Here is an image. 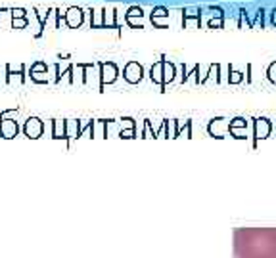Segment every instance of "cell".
I'll return each mask as SVG.
<instances>
[{
    "mask_svg": "<svg viewBox=\"0 0 276 258\" xmlns=\"http://www.w3.org/2000/svg\"><path fill=\"white\" fill-rule=\"evenodd\" d=\"M234 253L238 258H276V228H238Z\"/></svg>",
    "mask_w": 276,
    "mask_h": 258,
    "instance_id": "cell-1",
    "label": "cell"
},
{
    "mask_svg": "<svg viewBox=\"0 0 276 258\" xmlns=\"http://www.w3.org/2000/svg\"><path fill=\"white\" fill-rule=\"evenodd\" d=\"M43 130H45V125H43V121H41V119L31 117V119H27V121H25L23 132H25V136H27V138L37 140V138H41V136H43Z\"/></svg>",
    "mask_w": 276,
    "mask_h": 258,
    "instance_id": "cell-2",
    "label": "cell"
},
{
    "mask_svg": "<svg viewBox=\"0 0 276 258\" xmlns=\"http://www.w3.org/2000/svg\"><path fill=\"white\" fill-rule=\"evenodd\" d=\"M123 77L131 85L138 83L142 79V67H140V64L138 62H129V64L125 65V69H123Z\"/></svg>",
    "mask_w": 276,
    "mask_h": 258,
    "instance_id": "cell-3",
    "label": "cell"
},
{
    "mask_svg": "<svg viewBox=\"0 0 276 258\" xmlns=\"http://www.w3.org/2000/svg\"><path fill=\"white\" fill-rule=\"evenodd\" d=\"M20 132V127L14 119H0V136L6 138V140H12L16 138Z\"/></svg>",
    "mask_w": 276,
    "mask_h": 258,
    "instance_id": "cell-4",
    "label": "cell"
},
{
    "mask_svg": "<svg viewBox=\"0 0 276 258\" xmlns=\"http://www.w3.org/2000/svg\"><path fill=\"white\" fill-rule=\"evenodd\" d=\"M83 18H85V14H83L81 8H69L68 12L64 14V20H66V23H68L71 29L81 27L83 25Z\"/></svg>",
    "mask_w": 276,
    "mask_h": 258,
    "instance_id": "cell-5",
    "label": "cell"
},
{
    "mask_svg": "<svg viewBox=\"0 0 276 258\" xmlns=\"http://www.w3.org/2000/svg\"><path fill=\"white\" fill-rule=\"evenodd\" d=\"M102 77V85H112L115 79H117V67L115 64L112 62H108V64H102V73H100Z\"/></svg>",
    "mask_w": 276,
    "mask_h": 258,
    "instance_id": "cell-6",
    "label": "cell"
},
{
    "mask_svg": "<svg viewBox=\"0 0 276 258\" xmlns=\"http://www.w3.org/2000/svg\"><path fill=\"white\" fill-rule=\"evenodd\" d=\"M31 79L35 81V83H46L48 79H46V65L45 64H35L31 67Z\"/></svg>",
    "mask_w": 276,
    "mask_h": 258,
    "instance_id": "cell-7",
    "label": "cell"
},
{
    "mask_svg": "<svg viewBox=\"0 0 276 258\" xmlns=\"http://www.w3.org/2000/svg\"><path fill=\"white\" fill-rule=\"evenodd\" d=\"M271 132V123L267 119H257L255 121V136L257 138H267Z\"/></svg>",
    "mask_w": 276,
    "mask_h": 258,
    "instance_id": "cell-8",
    "label": "cell"
},
{
    "mask_svg": "<svg viewBox=\"0 0 276 258\" xmlns=\"http://www.w3.org/2000/svg\"><path fill=\"white\" fill-rule=\"evenodd\" d=\"M227 129H229V123L225 121V119H217V121H213L211 123V127H209V132L213 134V136H223L225 132H227Z\"/></svg>",
    "mask_w": 276,
    "mask_h": 258,
    "instance_id": "cell-9",
    "label": "cell"
},
{
    "mask_svg": "<svg viewBox=\"0 0 276 258\" xmlns=\"http://www.w3.org/2000/svg\"><path fill=\"white\" fill-rule=\"evenodd\" d=\"M79 134H81L79 121H68V123H66V136H68L69 140H73V138H77Z\"/></svg>",
    "mask_w": 276,
    "mask_h": 258,
    "instance_id": "cell-10",
    "label": "cell"
},
{
    "mask_svg": "<svg viewBox=\"0 0 276 258\" xmlns=\"http://www.w3.org/2000/svg\"><path fill=\"white\" fill-rule=\"evenodd\" d=\"M173 79H175V67H173V64L163 60V86L167 85L169 81H173Z\"/></svg>",
    "mask_w": 276,
    "mask_h": 258,
    "instance_id": "cell-11",
    "label": "cell"
},
{
    "mask_svg": "<svg viewBox=\"0 0 276 258\" xmlns=\"http://www.w3.org/2000/svg\"><path fill=\"white\" fill-rule=\"evenodd\" d=\"M52 138H54V140L68 138V136H66V123H64V121H54V132H52Z\"/></svg>",
    "mask_w": 276,
    "mask_h": 258,
    "instance_id": "cell-12",
    "label": "cell"
},
{
    "mask_svg": "<svg viewBox=\"0 0 276 258\" xmlns=\"http://www.w3.org/2000/svg\"><path fill=\"white\" fill-rule=\"evenodd\" d=\"M184 29H200V25H202V20H200V16H184Z\"/></svg>",
    "mask_w": 276,
    "mask_h": 258,
    "instance_id": "cell-13",
    "label": "cell"
},
{
    "mask_svg": "<svg viewBox=\"0 0 276 258\" xmlns=\"http://www.w3.org/2000/svg\"><path fill=\"white\" fill-rule=\"evenodd\" d=\"M152 81L158 85H163V62H158L152 67Z\"/></svg>",
    "mask_w": 276,
    "mask_h": 258,
    "instance_id": "cell-14",
    "label": "cell"
},
{
    "mask_svg": "<svg viewBox=\"0 0 276 258\" xmlns=\"http://www.w3.org/2000/svg\"><path fill=\"white\" fill-rule=\"evenodd\" d=\"M163 18H169V10L163 8V6H158L152 10V22H161Z\"/></svg>",
    "mask_w": 276,
    "mask_h": 258,
    "instance_id": "cell-15",
    "label": "cell"
},
{
    "mask_svg": "<svg viewBox=\"0 0 276 258\" xmlns=\"http://www.w3.org/2000/svg\"><path fill=\"white\" fill-rule=\"evenodd\" d=\"M104 27H115V10H104Z\"/></svg>",
    "mask_w": 276,
    "mask_h": 258,
    "instance_id": "cell-16",
    "label": "cell"
},
{
    "mask_svg": "<svg viewBox=\"0 0 276 258\" xmlns=\"http://www.w3.org/2000/svg\"><path fill=\"white\" fill-rule=\"evenodd\" d=\"M263 23H265V10L261 8V10H257V14H255V22L252 23V29H257V27L263 29Z\"/></svg>",
    "mask_w": 276,
    "mask_h": 258,
    "instance_id": "cell-17",
    "label": "cell"
},
{
    "mask_svg": "<svg viewBox=\"0 0 276 258\" xmlns=\"http://www.w3.org/2000/svg\"><path fill=\"white\" fill-rule=\"evenodd\" d=\"M142 14H144V12H142V8L133 6V8H129V10H127V16H125V18H140V20H142Z\"/></svg>",
    "mask_w": 276,
    "mask_h": 258,
    "instance_id": "cell-18",
    "label": "cell"
},
{
    "mask_svg": "<svg viewBox=\"0 0 276 258\" xmlns=\"http://www.w3.org/2000/svg\"><path fill=\"white\" fill-rule=\"evenodd\" d=\"M207 12L211 14V20H213V18H217V20H223V18H225V14H223L221 8H209Z\"/></svg>",
    "mask_w": 276,
    "mask_h": 258,
    "instance_id": "cell-19",
    "label": "cell"
},
{
    "mask_svg": "<svg viewBox=\"0 0 276 258\" xmlns=\"http://www.w3.org/2000/svg\"><path fill=\"white\" fill-rule=\"evenodd\" d=\"M12 18H14V20H23V18H25V10H22V8L12 10Z\"/></svg>",
    "mask_w": 276,
    "mask_h": 258,
    "instance_id": "cell-20",
    "label": "cell"
},
{
    "mask_svg": "<svg viewBox=\"0 0 276 258\" xmlns=\"http://www.w3.org/2000/svg\"><path fill=\"white\" fill-rule=\"evenodd\" d=\"M209 27L211 29H223V20H217V18L209 20Z\"/></svg>",
    "mask_w": 276,
    "mask_h": 258,
    "instance_id": "cell-21",
    "label": "cell"
},
{
    "mask_svg": "<svg viewBox=\"0 0 276 258\" xmlns=\"http://www.w3.org/2000/svg\"><path fill=\"white\" fill-rule=\"evenodd\" d=\"M269 79H271L273 83H276V62L269 67Z\"/></svg>",
    "mask_w": 276,
    "mask_h": 258,
    "instance_id": "cell-22",
    "label": "cell"
},
{
    "mask_svg": "<svg viewBox=\"0 0 276 258\" xmlns=\"http://www.w3.org/2000/svg\"><path fill=\"white\" fill-rule=\"evenodd\" d=\"M127 22L131 23L133 27H142V20L140 18H127Z\"/></svg>",
    "mask_w": 276,
    "mask_h": 258,
    "instance_id": "cell-23",
    "label": "cell"
},
{
    "mask_svg": "<svg viewBox=\"0 0 276 258\" xmlns=\"http://www.w3.org/2000/svg\"><path fill=\"white\" fill-rule=\"evenodd\" d=\"M14 27H16V29L27 27V20H25V18H23V20H14Z\"/></svg>",
    "mask_w": 276,
    "mask_h": 258,
    "instance_id": "cell-24",
    "label": "cell"
},
{
    "mask_svg": "<svg viewBox=\"0 0 276 258\" xmlns=\"http://www.w3.org/2000/svg\"><path fill=\"white\" fill-rule=\"evenodd\" d=\"M133 136H135V129L121 130V138H133Z\"/></svg>",
    "mask_w": 276,
    "mask_h": 258,
    "instance_id": "cell-25",
    "label": "cell"
},
{
    "mask_svg": "<svg viewBox=\"0 0 276 258\" xmlns=\"http://www.w3.org/2000/svg\"><path fill=\"white\" fill-rule=\"evenodd\" d=\"M240 79H242V75H240V73H232V77H230V81H232V83H238Z\"/></svg>",
    "mask_w": 276,
    "mask_h": 258,
    "instance_id": "cell-26",
    "label": "cell"
},
{
    "mask_svg": "<svg viewBox=\"0 0 276 258\" xmlns=\"http://www.w3.org/2000/svg\"><path fill=\"white\" fill-rule=\"evenodd\" d=\"M271 23H273V25L276 27V8L273 10V12H271Z\"/></svg>",
    "mask_w": 276,
    "mask_h": 258,
    "instance_id": "cell-27",
    "label": "cell"
},
{
    "mask_svg": "<svg viewBox=\"0 0 276 258\" xmlns=\"http://www.w3.org/2000/svg\"><path fill=\"white\" fill-rule=\"evenodd\" d=\"M146 138H152V130H150V125L146 123Z\"/></svg>",
    "mask_w": 276,
    "mask_h": 258,
    "instance_id": "cell-28",
    "label": "cell"
}]
</instances>
